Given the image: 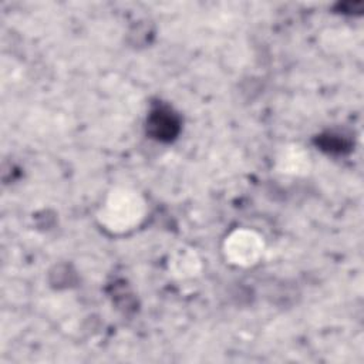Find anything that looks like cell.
Returning <instances> with one entry per match:
<instances>
[{"label":"cell","mask_w":364,"mask_h":364,"mask_svg":"<svg viewBox=\"0 0 364 364\" xmlns=\"http://www.w3.org/2000/svg\"><path fill=\"white\" fill-rule=\"evenodd\" d=\"M263 236L250 228H237L223 240L222 252L225 260L236 267H252L257 264L264 253Z\"/></svg>","instance_id":"cell-2"},{"label":"cell","mask_w":364,"mask_h":364,"mask_svg":"<svg viewBox=\"0 0 364 364\" xmlns=\"http://www.w3.org/2000/svg\"><path fill=\"white\" fill-rule=\"evenodd\" d=\"M145 198L134 188L117 186L107 193L97 213V219L105 230L114 235H122L138 228L145 219Z\"/></svg>","instance_id":"cell-1"},{"label":"cell","mask_w":364,"mask_h":364,"mask_svg":"<svg viewBox=\"0 0 364 364\" xmlns=\"http://www.w3.org/2000/svg\"><path fill=\"white\" fill-rule=\"evenodd\" d=\"M311 158L309 151L299 144L282 146L276 156V169L287 176H304L310 172Z\"/></svg>","instance_id":"cell-3"},{"label":"cell","mask_w":364,"mask_h":364,"mask_svg":"<svg viewBox=\"0 0 364 364\" xmlns=\"http://www.w3.org/2000/svg\"><path fill=\"white\" fill-rule=\"evenodd\" d=\"M168 267L171 274L176 279H193L202 270V260L195 249L181 246L171 253Z\"/></svg>","instance_id":"cell-4"}]
</instances>
